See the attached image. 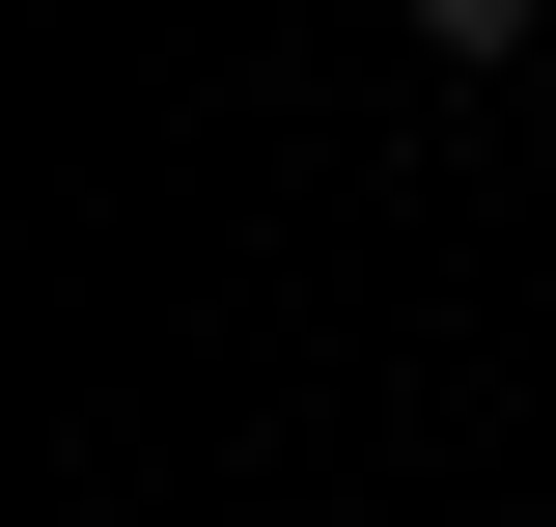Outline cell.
Returning a JSON list of instances; mask_svg holds the SVG:
<instances>
[{
    "instance_id": "cell-1",
    "label": "cell",
    "mask_w": 556,
    "mask_h": 527,
    "mask_svg": "<svg viewBox=\"0 0 556 527\" xmlns=\"http://www.w3.org/2000/svg\"><path fill=\"white\" fill-rule=\"evenodd\" d=\"M529 28H556V0H417V56H529Z\"/></svg>"
}]
</instances>
